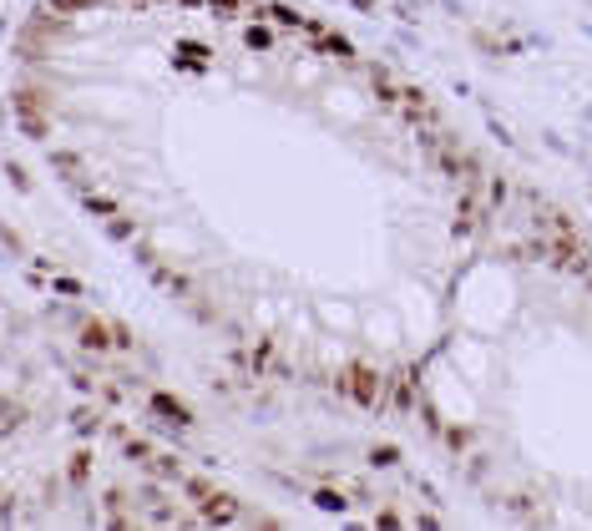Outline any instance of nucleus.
I'll list each match as a JSON object with an SVG mask.
<instances>
[{
  "label": "nucleus",
  "instance_id": "1",
  "mask_svg": "<svg viewBox=\"0 0 592 531\" xmlns=\"http://www.w3.org/2000/svg\"><path fill=\"white\" fill-rule=\"evenodd\" d=\"M349 380H355V400H359V405H374V390H380V380H374V370L355 364V370H349Z\"/></svg>",
  "mask_w": 592,
  "mask_h": 531
},
{
  "label": "nucleus",
  "instance_id": "2",
  "mask_svg": "<svg viewBox=\"0 0 592 531\" xmlns=\"http://www.w3.org/2000/svg\"><path fill=\"white\" fill-rule=\"evenodd\" d=\"M234 511H238L234 501H208V506H203V521H213V527H223V521H228V516H234Z\"/></svg>",
  "mask_w": 592,
  "mask_h": 531
},
{
  "label": "nucleus",
  "instance_id": "3",
  "mask_svg": "<svg viewBox=\"0 0 592 531\" xmlns=\"http://www.w3.org/2000/svg\"><path fill=\"white\" fill-rule=\"evenodd\" d=\"M243 41H249L253 51H268V46H274V31H268V26H249V31H243Z\"/></svg>",
  "mask_w": 592,
  "mask_h": 531
},
{
  "label": "nucleus",
  "instance_id": "4",
  "mask_svg": "<svg viewBox=\"0 0 592 531\" xmlns=\"http://www.w3.org/2000/svg\"><path fill=\"white\" fill-rule=\"evenodd\" d=\"M319 46H325V51H334V56H349V41H340L334 31H325V36H319Z\"/></svg>",
  "mask_w": 592,
  "mask_h": 531
},
{
  "label": "nucleus",
  "instance_id": "5",
  "mask_svg": "<svg viewBox=\"0 0 592 531\" xmlns=\"http://www.w3.org/2000/svg\"><path fill=\"white\" fill-rule=\"evenodd\" d=\"M86 208H92V213H117V203H111V198H92Z\"/></svg>",
  "mask_w": 592,
  "mask_h": 531
},
{
  "label": "nucleus",
  "instance_id": "6",
  "mask_svg": "<svg viewBox=\"0 0 592 531\" xmlns=\"http://www.w3.org/2000/svg\"><path fill=\"white\" fill-rule=\"evenodd\" d=\"M187 5H203V0H187Z\"/></svg>",
  "mask_w": 592,
  "mask_h": 531
}]
</instances>
